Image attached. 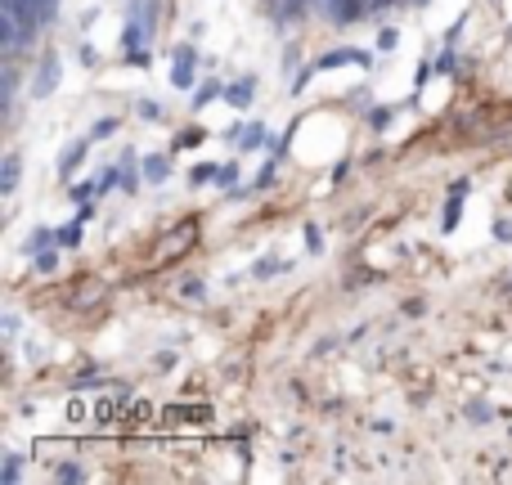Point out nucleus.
<instances>
[{
    "instance_id": "obj_12",
    "label": "nucleus",
    "mask_w": 512,
    "mask_h": 485,
    "mask_svg": "<svg viewBox=\"0 0 512 485\" xmlns=\"http://www.w3.org/2000/svg\"><path fill=\"white\" fill-rule=\"evenodd\" d=\"M202 140H207V130H202V126H189V130H180V135H176V144H171V149H198Z\"/></svg>"
},
{
    "instance_id": "obj_18",
    "label": "nucleus",
    "mask_w": 512,
    "mask_h": 485,
    "mask_svg": "<svg viewBox=\"0 0 512 485\" xmlns=\"http://www.w3.org/2000/svg\"><path fill=\"white\" fill-rule=\"evenodd\" d=\"M95 422H99V427L117 422V405H113V400H99V405H95Z\"/></svg>"
},
{
    "instance_id": "obj_21",
    "label": "nucleus",
    "mask_w": 512,
    "mask_h": 485,
    "mask_svg": "<svg viewBox=\"0 0 512 485\" xmlns=\"http://www.w3.org/2000/svg\"><path fill=\"white\" fill-rule=\"evenodd\" d=\"M189 180H193V185H212V180H216V166H212V162H198V166L189 171Z\"/></svg>"
},
{
    "instance_id": "obj_25",
    "label": "nucleus",
    "mask_w": 512,
    "mask_h": 485,
    "mask_svg": "<svg viewBox=\"0 0 512 485\" xmlns=\"http://www.w3.org/2000/svg\"><path fill=\"white\" fill-rule=\"evenodd\" d=\"M274 171H279V166L270 162V166H265V171H261V176H256V180H252V189H270V185H274Z\"/></svg>"
},
{
    "instance_id": "obj_30",
    "label": "nucleus",
    "mask_w": 512,
    "mask_h": 485,
    "mask_svg": "<svg viewBox=\"0 0 512 485\" xmlns=\"http://www.w3.org/2000/svg\"><path fill=\"white\" fill-rule=\"evenodd\" d=\"M449 193H472V180H468V176H458L454 185H449Z\"/></svg>"
},
{
    "instance_id": "obj_3",
    "label": "nucleus",
    "mask_w": 512,
    "mask_h": 485,
    "mask_svg": "<svg viewBox=\"0 0 512 485\" xmlns=\"http://www.w3.org/2000/svg\"><path fill=\"white\" fill-rule=\"evenodd\" d=\"M346 63H360V68H369L373 63V59L369 54H364V50H328V54H319V59H315V72H333V68H346Z\"/></svg>"
},
{
    "instance_id": "obj_16",
    "label": "nucleus",
    "mask_w": 512,
    "mask_h": 485,
    "mask_svg": "<svg viewBox=\"0 0 512 485\" xmlns=\"http://www.w3.org/2000/svg\"><path fill=\"white\" fill-rule=\"evenodd\" d=\"M95 185H99V193H108V189H117V185H121V166H104V171H99V180H95Z\"/></svg>"
},
{
    "instance_id": "obj_22",
    "label": "nucleus",
    "mask_w": 512,
    "mask_h": 485,
    "mask_svg": "<svg viewBox=\"0 0 512 485\" xmlns=\"http://www.w3.org/2000/svg\"><path fill=\"white\" fill-rule=\"evenodd\" d=\"M135 113H140L144 121H162V108H157L153 99H135Z\"/></svg>"
},
{
    "instance_id": "obj_24",
    "label": "nucleus",
    "mask_w": 512,
    "mask_h": 485,
    "mask_svg": "<svg viewBox=\"0 0 512 485\" xmlns=\"http://www.w3.org/2000/svg\"><path fill=\"white\" fill-rule=\"evenodd\" d=\"M274 270H279V261H274V257H265V261H256V265H252V278H270Z\"/></svg>"
},
{
    "instance_id": "obj_5",
    "label": "nucleus",
    "mask_w": 512,
    "mask_h": 485,
    "mask_svg": "<svg viewBox=\"0 0 512 485\" xmlns=\"http://www.w3.org/2000/svg\"><path fill=\"white\" fill-rule=\"evenodd\" d=\"M225 99L238 108V113H248L252 99H256V77H238L234 86H225Z\"/></svg>"
},
{
    "instance_id": "obj_4",
    "label": "nucleus",
    "mask_w": 512,
    "mask_h": 485,
    "mask_svg": "<svg viewBox=\"0 0 512 485\" xmlns=\"http://www.w3.org/2000/svg\"><path fill=\"white\" fill-rule=\"evenodd\" d=\"M85 144H95L90 135L85 140H72V144H63V153H59V180H68L72 171L81 166V157H85Z\"/></svg>"
},
{
    "instance_id": "obj_29",
    "label": "nucleus",
    "mask_w": 512,
    "mask_h": 485,
    "mask_svg": "<svg viewBox=\"0 0 512 485\" xmlns=\"http://www.w3.org/2000/svg\"><path fill=\"white\" fill-rule=\"evenodd\" d=\"M369 121H373V126H377V130H382V126H386V121H391V108H377V113H373Z\"/></svg>"
},
{
    "instance_id": "obj_11",
    "label": "nucleus",
    "mask_w": 512,
    "mask_h": 485,
    "mask_svg": "<svg viewBox=\"0 0 512 485\" xmlns=\"http://www.w3.org/2000/svg\"><path fill=\"white\" fill-rule=\"evenodd\" d=\"M458 216H463V193H449V202H445V216H441V229L449 234V229L458 225Z\"/></svg>"
},
{
    "instance_id": "obj_17",
    "label": "nucleus",
    "mask_w": 512,
    "mask_h": 485,
    "mask_svg": "<svg viewBox=\"0 0 512 485\" xmlns=\"http://www.w3.org/2000/svg\"><path fill=\"white\" fill-rule=\"evenodd\" d=\"M117 126H121L117 117H99V121H95V130H90V140H108V135H117Z\"/></svg>"
},
{
    "instance_id": "obj_15",
    "label": "nucleus",
    "mask_w": 512,
    "mask_h": 485,
    "mask_svg": "<svg viewBox=\"0 0 512 485\" xmlns=\"http://www.w3.org/2000/svg\"><path fill=\"white\" fill-rule=\"evenodd\" d=\"M18 477H23V454H9V458H5V467H0V481L14 485Z\"/></svg>"
},
{
    "instance_id": "obj_8",
    "label": "nucleus",
    "mask_w": 512,
    "mask_h": 485,
    "mask_svg": "<svg viewBox=\"0 0 512 485\" xmlns=\"http://www.w3.org/2000/svg\"><path fill=\"white\" fill-rule=\"evenodd\" d=\"M18 176H23V162H18V153H9L5 166H0V193H14L18 189Z\"/></svg>"
},
{
    "instance_id": "obj_23",
    "label": "nucleus",
    "mask_w": 512,
    "mask_h": 485,
    "mask_svg": "<svg viewBox=\"0 0 512 485\" xmlns=\"http://www.w3.org/2000/svg\"><path fill=\"white\" fill-rule=\"evenodd\" d=\"M396 45H400V32L396 27H382V32H377V50H396Z\"/></svg>"
},
{
    "instance_id": "obj_2",
    "label": "nucleus",
    "mask_w": 512,
    "mask_h": 485,
    "mask_svg": "<svg viewBox=\"0 0 512 485\" xmlns=\"http://www.w3.org/2000/svg\"><path fill=\"white\" fill-rule=\"evenodd\" d=\"M59 77H63V63H59V54H45L41 63H36L32 94H36V99H50V94L59 90Z\"/></svg>"
},
{
    "instance_id": "obj_7",
    "label": "nucleus",
    "mask_w": 512,
    "mask_h": 485,
    "mask_svg": "<svg viewBox=\"0 0 512 485\" xmlns=\"http://www.w3.org/2000/svg\"><path fill=\"white\" fill-rule=\"evenodd\" d=\"M229 140H238V149L243 153H252V149H261V144H265V126H261V121H252V126H234V130H229Z\"/></svg>"
},
{
    "instance_id": "obj_27",
    "label": "nucleus",
    "mask_w": 512,
    "mask_h": 485,
    "mask_svg": "<svg viewBox=\"0 0 512 485\" xmlns=\"http://www.w3.org/2000/svg\"><path fill=\"white\" fill-rule=\"evenodd\" d=\"M306 247L310 252H324V238H319V229H315V225H306Z\"/></svg>"
},
{
    "instance_id": "obj_10",
    "label": "nucleus",
    "mask_w": 512,
    "mask_h": 485,
    "mask_svg": "<svg viewBox=\"0 0 512 485\" xmlns=\"http://www.w3.org/2000/svg\"><path fill=\"white\" fill-rule=\"evenodd\" d=\"M54 247H81V221H72V225H63V229H54Z\"/></svg>"
},
{
    "instance_id": "obj_20",
    "label": "nucleus",
    "mask_w": 512,
    "mask_h": 485,
    "mask_svg": "<svg viewBox=\"0 0 512 485\" xmlns=\"http://www.w3.org/2000/svg\"><path fill=\"white\" fill-rule=\"evenodd\" d=\"M54 270H59V257H54V252L50 247L36 252V274H54Z\"/></svg>"
},
{
    "instance_id": "obj_13",
    "label": "nucleus",
    "mask_w": 512,
    "mask_h": 485,
    "mask_svg": "<svg viewBox=\"0 0 512 485\" xmlns=\"http://www.w3.org/2000/svg\"><path fill=\"white\" fill-rule=\"evenodd\" d=\"M221 94H225L221 81H202V86H198V99H193V108H207L212 99H221Z\"/></svg>"
},
{
    "instance_id": "obj_14",
    "label": "nucleus",
    "mask_w": 512,
    "mask_h": 485,
    "mask_svg": "<svg viewBox=\"0 0 512 485\" xmlns=\"http://www.w3.org/2000/svg\"><path fill=\"white\" fill-rule=\"evenodd\" d=\"M216 189H234L238 185V166L234 162H225V166H216V180H212Z\"/></svg>"
},
{
    "instance_id": "obj_31",
    "label": "nucleus",
    "mask_w": 512,
    "mask_h": 485,
    "mask_svg": "<svg viewBox=\"0 0 512 485\" xmlns=\"http://www.w3.org/2000/svg\"><path fill=\"white\" fill-rule=\"evenodd\" d=\"M409 5H427V0H409Z\"/></svg>"
},
{
    "instance_id": "obj_19",
    "label": "nucleus",
    "mask_w": 512,
    "mask_h": 485,
    "mask_svg": "<svg viewBox=\"0 0 512 485\" xmlns=\"http://www.w3.org/2000/svg\"><path fill=\"white\" fill-rule=\"evenodd\" d=\"M180 293H185L189 301H202V297H207V283H202V278H193V274H189L185 283H180Z\"/></svg>"
},
{
    "instance_id": "obj_26",
    "label": "nucleus",
    "mask_w": 512,
    "mask_h": 485,
    "mask_svg": "<svg viewBox=\"0 0 512 485\" xmlns=\"http://www.w3.org/2000/svg\"><path fill=\"white\" fill-rule=\"evenodd\" d=\"M54 477H59V481H81V477H85V472H81L77 463H63V467H59V472H54Z\"/></svg>"
},
{
    "instance_id": "obj_9",
    "label": "nucleus",
    "mask_w": 512,
    "mask_h": 485,
    "mask_svg": "<svg viewBox=\"0 0 512 485\" xmlns=\"http://www.w3.org/2000/svg\"><path fill=\"white\" fill-rule=\"evenodd\" d=\"M45 247H54V229L36 225L32 234H28V242H23V252H28V257H36V252H45Z\"/></svg>"
},
{
    "instance_id": "obj_28",
    "label": "nucleus",
    "mask_w": 512,
    "mask_h": 485,
    "mask_svg": "<svg viewBox=\"0 0 512 485\" xmlns=\"http://www.w3.org/2000/svg\"><path fill=\"white\" fill-rule=\"evenodd\" d=\"M494 238L508 242V238H512V221H494Z\"/></svg>"
},
{
    "instance_id": "obj_1",
    "label": "nucleus",
    "mask_w": 512,
    "mask_h": 485,
    "mask_svg": "<svg viewBox=\"0 0 512 485\" xmlns=\"http://www.w3.org/2000/svg\"><path fill=\"white\" fill-rule=\"evenodd\" d=\"M193 81H198V54H193V45H176V54H171V86L176 90H189Z\"/></svg>"
},
{
    "instance_id": "obj_6",
    "label": "nucleus",
    "mask_w": 512,
    "mask_h": 485,
    "mask_svg": "<svg viewBox=\"0 0 512 485\" xmlns=\"http://www.w3.org/2000/svg\"><path fill=\"white\" fill-rule=\"evenodd\" d=\"M140 171H144V185H162V180L171 176V157L166 153H149L140 162Z\"/></svg>"
}]
</instances>
